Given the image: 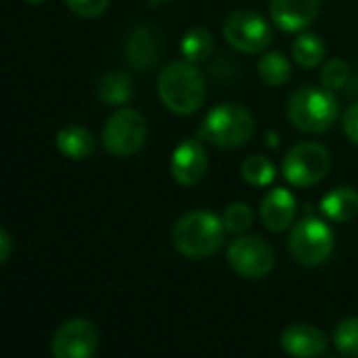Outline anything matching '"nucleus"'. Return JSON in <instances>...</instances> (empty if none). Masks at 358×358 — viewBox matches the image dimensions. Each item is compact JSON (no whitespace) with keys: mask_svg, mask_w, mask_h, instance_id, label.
Wrapping results in <instances>:
<instances>
[{"mask_svg":"<svg viewBox=\"0 0 358 358\" xmlns=\"http://www.w3.org/2000/svg\"><path fill=\"white\" fill-rule=\"evenodd\" d=\"M227 227L222 218L212 212H189L172 229V243L178 254L191 260H203L214 256L224 241Z\"/></svg>","mask_w":358,"mask_h":358,"instance_id":"1","label":"nucleus"},{"mask_svg":"<svg viewBox=\"0 0 358 358\" xmlns=\"http://www.w3.org/2000/svg\"><path fill=\"white\" fill-rule=\"evenodd\" d=\"M162 103L178 115L195 113L206 101V80L191 61L170 63L157 80Z\"/></svg>","mask_w":358,"mask_h":358,"instance_id":"2","label":"nucleus"},{"mask_svg":"<svg viewBox=\"0 0 358 358\" xmlns=\"http://www.w3.org/2000/svg\"><path fill=\"white\" fill-rule=\"evenodd\" d=\"M340 107L331 90L306 86L296 90L287 103V117L289 122L308 134L327 132L338 120Z\"/></svg>","mask_w":358,"mask_h":358,"instance_id":"3","label":"nucleus"},{"mask_svg":"<svg viewBox=\"0 0 358 358\" xmlns=\"http://www.w3.org/2000/svg\"><path fill=\"white\" fill-rule=\"evenodd\" d=\"M252 132H254L252 113L235 103H224L212 109L199 126V138L220 149H235L245 145Z\"/></svg>","mask_w":358,"mask_h":358,"instance_id":"4","label":"nucleus"},{"mask_svg":"<svg viewBox=\"0 0 358 358\" xmlns=\"http://www.w3.org/2000/svg\"><path fill=\"white\" fill-rule=\"evenodd\" d=\"M336 245L334 231L329 224H325L321 218L306 216L302 222H298L289 235V252L296 258V262L304 266H319L323 264Z\"/></svg>","mask_w":358,"mask_h":358,"instance_id":"5","label":"nucleus"},{"mask_svg":"<svg viewBox=\"0 0 358 358\" xmlns=\"http://www.w3.org/2000/svg\"><path fill=\"white\" fill-rule=\"evenodd\" d=\"M331 168L329 151L319 143H300L283 159V176L294 187H315Z\"/></svg>","mask_w":358,"mask_h":358,"instance_id":"6","label":"nucleus"},{"mask_svg":"<svg viewBox=\"0 0 358 358\" xmlns=\"http://www.w3.org/2000/svg\"><path fill=\"white\" fill-rule=\"evenodd\" d=\"M147 122L136 109H117L105 124L103 145L115 157H130L145 145Z\"/></svg>","mask_w":358,"mask_h":358,"instance_id":"7","label":"nucleus"},{"mask_svg":"<svg viewBox=\"0 0 358 358\" xmlns=\"http://www.w3.org/2000/svg\"><path fill=\"white\" fill-rule=\"evenodd\" d=\"M227 42L241 52H262L273 40V29L268 21L254 10H235L224 21Z\"/></svg>","mask_w":358,"mask_h":358,"instance_id":"8","label":"nucleus"},{"mask_svg":"<svg viewBox=\"0 0 358 358\" xmlns=\"http://www.w3.org/2000/svg\"><path fill=\"white\" fill-rule=\"evenodd\" d=\"M231 268L243 279H264L275 266L273 248L260 237H237L227 252Z\"/></svg>","mask_w":358,"mask_h":358,"instance_id":"9","label":"nucleus"},{"mask_svg":"<svg viewBox=\"0 0 358 358\" xmlns=\"http://www.w3.org/2000/svg\"><path fill=\"white\" fill-rule=\"evenodd\" d=\"M50 350L57 358H92L99 350V331L86 319H71L55 331Z\"/></svg>","mask_w":358,"mask_h":358,"instance_id":"10","label":"nucleus"},{"mask_svg":"<svg viewBox=\"0 0 358 358\" xmlns=\"http://www.w3.org/2000/svg\"><path fill=\"white\" fill-rule=\"evenodd\" d=\"M170 172L174 180L182 187L197 185L208 172V153L206 147L197 138L182 141L170 159Z\"/></svg>","mask_w":358,"mask_h":358,"instance_id":"11","label":"nucleus"},{"mask_svg":"<svg viewBox=\"0 0 358 358\" xmlns=\"http://www.w3.org/2000/svg\"><path fill=\"white\" fill-rule=\"evenodd\" d=\"M162 55V34L151 25H138L130 31L124 44V57L130 67L145 71L157 63Z\"/></svg>","mask_w":358,"mask_h":358,"instance_id":"12","label":"nucleus"},{"mask_svg":"<svg viewBox=\"0 0 358 358\" xmlns=\"http://www.w3.org/2000/svg\"><path fill=\"white\" fill-rule=\"evenodd\" d=\"M321 10V0H271V19L285 31H302Z\"/></svg>","mask_w":358,"mask_h":358,"instance_id":"13","label":"nucleus"},{"mask_svg":"<svg viewBox=\"0 0 358 358\" xmlns=\"http://www.w3.org/2000/svg\"><path fill=\"white\" fill-rule=\"evenodd\" d=\"M281 348L298 358L321 357L329 348L327 336L313 325H292L281 334Z\"/></svg>","mask_w":358,"mask_h":358,"instance_id":"14","label":"nucleus"},{"mask_svg":"<svg viewBox=\"0 0 358 358\" xmlns=\"http://www.w3.org/2000/svg\"><path fill=\"white\" fill-rule=\"evenodd\" d=\"M296 212H298L296 197L285 189L268 191L260 206V216H262L264 227L275 233L289 229L296 220Z\"/></svg>","mask_w":358,"mask_h":358,"instance_id":"15","label":"nucleus"},{"mask_svg":"<svg viewBox=\"0 0 358 358\" xmlns=\"http://www.w3.org/2000/svg\"><path fill=\"white\" fill-rule=\"evenodd\" d=\"M321 212L334 222H348L358 216V193L350 187H340L321 199Z\"/></svg>","mask_w":358,"mask_h":358,"instance_id":"16","label":"nucleus"},{"mask_svg":"<svg viewBox=\"0 0 358 358\" xmlns=\"http://www.w3.org/2000/svg\"><path fill=\"white\" fill-rule=\"evenodd\" d=\"M57 149L69 159H86L94 153V136L82 126H65L57 134Z\"/></svg>","mask_w":358,"mask_h":358,"instance_id":"17","label":"nucleus"},{"mask_svg":"<svg viewBox=\"0 0 358 358\" xmlns=\"http://www.w3.org/2000/svg\"><path fill=\"white\" fill-rule=\"evenodd\" d=\"M96 94L105 105H124L132 96V78L126 71H109L101 78Z\"/></svg>","mask_w":358,"mask_h":358,"instance_id":"18","label":"nucleus"},{"mask_svg":"<svg viewBox=\"0 0 358 358\" xmlns=\"http://www.w3.org/2000/svg\"><path fill=\"white\" fill-rule=\"evenodd\" d=\"M182 57L191 63H201L214 52V36L206 27H193L182 36Z\"/></svg>","mask_w":358,"mask_h":358,"instance_id":"19","label":"nucleus"},{"mask_svg":"<svg viewBox=\"0 0 358 358\" xmlns=\"http://www.w3.org/2000/svg\"><path fill=\"white\" fill-rule=\"evenodd\" d=\"M258 73L268 86H283L292 78V63L283 52H266L258 61Z\"/></svg>","mask_w":358,"mask_h":358,"instance_id":"20","label":"nucleus"},{"mask_svg":"<svg viewBox=\"0 0 358 358\" xmlns=\"http://www.w3.org/2000/svg\"><path fill=\"white\" fill-rule=\"evenodd\" d=\"M292 52H294V59L300 67L313 69L325 59V44L315 34H302L294 40Z\"/></svg>","mask_w":358,"mask_h":358,"instance_id":"21","label":"nucleus"},{"mask_svg":"<svg viewBox=\"0 0 358 358\" xmlns=\"http://www.w3.org/2000/svg\"><path fill=\"white\" fill-rule=\"evenodd\" d=\"M241 176L252 187H268L275 180V166L264 155H252L243 162Z\"/></svg>","mask_w":358,"mask_h":358,"instance_id":"22","label":"nucleus"},{"mask_svg":"<svg viewBox=\"0 0 358 358\" xmlns=\"http://www.w3.org/2000/svg\"><path fill=\"white\" fill-rule=\"evenodd\" d=\"M334 342L344 357L358 358V317L346 319L338 325L334 334Z\"/></svg>","mask_w":358,"mask_h":358,"instance_id":"23","label":"nucleus"},{"mask_svg":"<svg viewBox=\"0 0 358 358\" xmlns=\"http://www.w3.org/2000/svg\"><path fill=\"white\" fill-rule=\"evenodd\" d=\"M222 222H224V227H227L229 233H243V231H248V229L252 227V222H254V212H252V208H250L248 203L237 201V203H231V206L224 210Z\"/></svg>","mask_w":358,"mask_h":358,"instance_id":"24","label":"nucleus"},{"mask_svg":"<svg viewBox=\"0 0 358 358\" xmlns=\"http://www.w3.org/2000/svg\"><path fill=\"white\" fill-rule=\"evenodd\" d=\"M348 78H350V67H348V63L342 61V59H331V61L323 67V71H321V82H323V86H325L327 90H331V92L342 90V88L348 84Z\"/></svg>","mask_w":358,"mask_h":358,"instance_id":"25","label":"nucleus"},{"mask_svg":"<svg viewBox=\"0 0 358 358\" xmlns=\"http://www.w3.org/2000/svg\"><path fill=\"white\" fill-rule=\"evenodd\" d=\"M65 2L71 13H76L78 17H86V19H94L103 15L109 6V0H65Z\"/></svg>","mask_w":358,"mask_h":358,"instance_id":"26","label":"nucleus"},{"mask_svg":"<svg viewBox=\"0 0 358 358\" xmlns=\"http://www.w3.org/2000/svg\"><path fill=\"white\" fill-rule=\"evenodd\" d=\"M344 132L346 136L358 145V103H355L346 113H344Z\"/></svg>","mask_w":358,"mask_h":358,"instance_id":"27","label":"nucleus"},{"mask_svg":"<svg viewBox=\"0 0 358 358\" xmlns=\"http://www.w3.org/2000/svg\"><path fill=\"white\" fill-rule=\"evenodd\" d=\"M10 252H13V241L6 233V229L0 231V262L4 264L8 258H10Z\"/></svg>","mask_w":358,"mask_h":358,"instance_id":"28","label":"nucleus"},{"mask_svg":"<svg viewBox=\"0 0 358 358\" xmlns=\"http://www.w3.org/2000/svg\"><path fill=\"white\" fill-rule=\"evenodd\" d=\"M27 4H42V2H46V0H25Z\"/></svg>","mask_w":358,"mask_h":358,"instance_id":"29","label":"nucleus"},{"mask_svg":"<svg viewBox=\"0 0 358 358\" xmlns=\"http://www.w3.org/2000/svg\"><path fill=\"white\" fill-rule=\"evenodd\" d=\"M151 2H166V0H151Z\"/></svg>","mask_w":358,"mask_h":358,"instance_id":"30","label":"nucleus"}]
</instances>
